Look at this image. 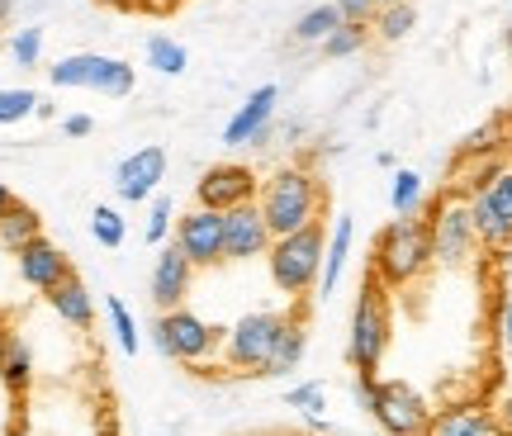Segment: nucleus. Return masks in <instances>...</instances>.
<instances>
[{
    "instance_id": "nucleus-1",
    "label": "nucleus",
    "mask_w": 512,
    "mask_h": 436,
    "mask_svg": "<svg viewBox=\"0 0 512 436\" xmlns=\"http://www.w3.org/2000/svg\"><path fill=\"white\" fill-rule=\"evenodd\" d=\"M323 181L304 171V166H285V171H275L271 181L261 185V214L271 223V237H290L299 228H309L323 218Z\"/></svg>"
},
{
    "instance_id": "nucleus-2",
    "label": "nucleus",
    "mask_w": 512,
    "mask_h": 436,
    "mask_svg": "<svg viewBox=\"0 0 512 436\" xmlns=\"http://www.w3.org/2000/svg\"><path fill=\"white\" fill-rule=\"evenodd\" d=\"M389 332H394V313H389V285L375 271H366L361 299L351 309V332H347V361L356 375H380V361L389 351Z\"/></svg>"
},
{
    "instance_id": "nucleus-3",
    "label": "nucleus",
    "mask_w": 512,
    "mask_h": 436,
    "mask_svg": "<svg viewBox=\"0 0 512 436\" xmlns=\"http://www.w3.org/2000/svg\"><path fill=\"white\" fill-rule=\"evenodd\" d=\"M432 223L427 218H394L389 228H380L375 237V252H370V271L380 275L389 290H399L408 280H418L432 266Z\"/></svg>"
},
{
    "instance_id": "nucleus-4",
    "label": "nucleus",
    "mask_w": 512,
    "mask_h": 436,
    "mask_svg": "<svg viewBox=\"0 0 512 436\" xmlns=\"http://www.w3.org/2000/svg\"><path fill=\"white\" fill-rule=\"evenodd\" d=\"M323 256H328V242H323V218L299 228L290 237H275L266 261H271V280L285 294H309L323 275Z\"/></svg>"
},
{
    "instance_id": "nucleus-5",
    "label": "nucleus",
    "mask_w": 512,
    "mask_h": 436,
    "mask_svg": "<svg viewBox=\"0 0 512 436\" xmlns=\"http://www.w3.org/2000/svg\"><path fill=\"white\" fill-rule=\"evenodd\" d=\"M366 408L389 436H427L432 427V408L408 380H375Z\"/></svg>"
},
{
    "instance_id": "nucleus-6",
    "label": "nucleus",
    "mask_w": 512,
    "mask_h": 436,
    "mask_svg": "<svg viewBox=\"0 0 512 436\" xmlns=\"http://www.w3.org/2000/svg\"><path fill=\"white\" fill-rule=\"evenodd\" d=\"M223 337H228V327H209L190 309H171L152 323V342H157V351L171 356V361H190V365L204 361Z\"/></svg>"
},
{
    "instance_id": "nucleus-7",
    "label": "nucleus",
    "mask_w": 512,
    "mask_h": 436,
    "mask_svg": "<svg viewBox=\"0 0 512 436\" xmlns=\"http://www.w3.org/2000/svg\"><path fill=\"white\" fill-rule=\"evenodd\" d=\"M290 323L294 313H247L238 327H228V361L247 375H261Z\"/></svg>"
},
{
    "instance_id": "nucleus-8",
    "label": "nucleus",
    "mask_w": 512,
    "mask_h": 436,
    "mask_svg": "<svg viewBox=\"0 0 512 436\" xmlns=\"http://www.w3.org/2000/svg\"><path fill=\"white\" fill-rule=\"evenodd\" d=\"M432 256L441 266H465L470 252L479 247L475 237V218H470V200H456V190H446L437 204H432Z\"/></svg>"
},
{
    "instance_id": "nucleus-9",
    "label": "nucleus",
    "mask_w": 512,
    "mask_h": 436,
    "mask_svg": "<svg viewBox=\"0 0 512 436\" xmlns=\"http://www.w3.org/2000/svg\"><path fill=\"white\" fill-rule=\"evenodd\" d=\"M48 76H53V86H81V91H100V95H110V100H124L133 91V67L105 53L62 57Z\"/></svg>"
},
{
    "instance_id": "nucleus-10",
    "label": "nucleus",
    "mask_w": 512,
    "mask_h": 436,
    "mask_svg": "<svg viewBox=\"0 0 512 436\" xmlns=\"http://www.w3.org/2000/svg\"><path fill=\"white\" fill-rule=\"evenodd\" d=\"M195 195H200V209L228 214V209L256 200V171L252 166H242V162H219V166H209V171L200 176Z\"/></svg>"
},
{
    "instance_id": "nucleus-11",
    "label": "nucleus",
    "mask_w": 512,
    "mask_h": 436,
    "mask_svg": "<svg viewBox=\"0 0 512 436\" xmlns=\"http://www.w3.org/2000/svg\"><path fill=\"white\" fill-rule=\"evenodd\" d=\"M271 223L261 214V204H238L223 214V256L228 261H256V256L271 252Z\"/></svg>"
},
{
    "instance_id": "nucleus-12",
    "label": "nucleus",
    "mask_w": 512,
    "mask_h": 436,
    "mask_svg": "<svg viewBox=\"0 0 512 436\" xmlns=\"http://www.w3.org/2000/svg\"><path fill=\"white\" fill-rule=\"evenodd\" d=\"M176 247L190 256V266H219V261H228L223 256V214H214V209L185 214L181 233H176Z\"/></svg>"
},
{
    "instance_id": "nucleus-13",
    "label": "nucleus",
    "mask_w": 512,
    "mask_h": 436,
    "mask_svg": "<svg viewBox=\"0 0 512 436\" xmlns=\"http://www.w3.org/2000/svg\"><path fill=\"white\" fill-rule=\"evenodd\" d=\"M190 275H195V266H190V256L171 242V247H162V256H157V266H152V304L162 313L181 309V299L190 294Z\"/></svg>"
},
{
    "instance_id": "nucleus-14",
    "label": "nucleus",
    "mask_w": 512,
    "mask_h": 436,
    "mask_svg": "<svg viewBox=\"0 0 512 436\" xmlns=\"http://www.w3.org/2000/svg\"><path fill=\"white\" fill-rule=\"evenodd\" d=\"M166 176V152L162 147H143V152H133V157H124L119 162V171H114V185H119V195H124L128 204H143L152 190H157V181Z\"/></svg>"
},
{
    "instance_id": "nucleus-15",
    "label": "nucleus",
    "mask_w": 512,
    "mask_h": 436,
    "mask_svg": "<svg viewBox=\"0 0 512 436\" xmlns=\"http://www.w3.org/2000/svg\"><path fill=\"white\" fill-rule=\"evenodd\" d=\"M427 436H508V427L484 403H451V408L432 413Z\"/></svg>"
},
{
    "instance_id": "nucleus-16",
    "label": "nucleus",
    "mask_w": 512,
    "mask_h": 436,
    "mask_svg": "<svg viewBox=\"0 0 512 436\" xmlns=\"http://www.w3.org/2000/svg\"><path fill=\"white\" fill-rule=\"evenodd\" d=\"M275 100H280L275 86H261V91L247 95V105L233 114V124L223 128V143H233V147L261 143V138H266V124H271V114H275Z\"/></svg>"
},
{
    "instance_id": "nucleus-17",
    "label": "nucleus",
    "mask_w": 512,
    "mask_h": 436,
    "mask_svg": "<svg viewBox=\"0 0 512 436\" xmlns=\"http://www.w3.org/2000/svg\"><path fill=\"white\" fill-rule=\"evenodd\" d=\"M19 275H24V280H29L34 290L48 294L53 285H62V280L72 275V261L57 252L48 237H34V242H29V247L19 252Z\"/></svg>"
},
{
    "instance_id": "nucleus-18",
    "label": "nucleus",
    "mask_w": 512,
    "mask_h": 436,
    "mask_svg": "<svg viewBox=\"0 0 512 436\" xmlns=\"http://www.w3.org/2000/svg\"><path fill=\"white\" fill-rule=\"evenodd\" d=\"M48 304L57 309V318H67V323L81 327V332L95 323V299H91V290L76 280V271L67 275L62 285H53V290H48Z\"/></svg>"
},
{
    "instance_id": "nucleus-19",
    "label": "nucleus",
    "mask_w": 512,
    "mask_h": 436,
    "mask_svg": "<svg viewBox=\"0 0 512 436\" xmlns=\"http://www.w3.org/2000/svg\"><path fill=\"white\" fill-rule=\"evenodd\" d=\"M0 380L10 394H24L29 380H34V356H29V342L15 337V332H0Z\"/></svg>"
},
{
    "instance_id": "nucleus-20",
    "label": "nucleus",
    "mask_w": 512,
    "mask_h": 436,
    "mask_svg": "<svg viewBox=\"0 0 512 436\" xmlns=\"http://www.w3.org/2000/svg\"><path fill=\"white\" fill-rule=\"evenodd\" d=\"M34 237H43V218H38L24 200H15L5 214H0V247L19 256L29 242H34Z\"/></svg>"
},
{
    "instance_id": "nucleus-21",
    "label": "nucleus",
    "mask_w": 512,
    "mask_h": 436,
    "mask_svg": "<svg viewBox=\"0 0 512 436\" xmlns=\"http://www.w3.org/2000/svg\"><path fill=\"white\" fill-rule=\"evenodd\" d=\"M304 342H309V332H304V318H294L290 327H285V337H280V346H275V356L266 361V380H280V375H290L294 365L304 361Z\"/></svg>"
},
{
    "instance_id": "nucleus-22",
    "label": "nucleus",
    "mask_w": 512,
    "mask_h": 436,
    "mask_svg": "<svg viewBox=\"0 0 512 436\" xmlns=\"http://www.w3.org/2000/svg\"><path fill=\"white\" fill-rule=\"evenodd\" d=\"M347 252H351V214H342L337 218V228H332L328 256H323V275H318V290L323 294L337 290V275H342V266H347Z\"/></svg>"
},
{
    "instance_id": "nucleus-23",
    "label": "nucleus",
    "mask_w": 512,
    "mask_h": 436,
    "mask_svg": "<svg viewBox=\"0 0 512 436\" xmlns=\"http://www.w3.org/2000/svg\"><path fill=\"white\" fill-rule=\"evenodd\" d=\"M342 24V10H337V0L332 5H313L309 15L294 19V43H323Z\"/></svg>"
},
{
    "instance_id": "nucleus-24",
    "label": "nucleus",
    "mask_w": 512,
    "mask_h": 436,
    "mask_svg": "<svg viewBox=\"0 0 512 436\" xmlns=\"http://www.w3.org/2000/svg\"><path fill=\"white\" fill-rule=\"evenodd\" d=\"M413 19H418V10H413L408 0H394V5H380V10H375L370 29H375V38H384V43H399V38L413 29Z\"/></svg>"
},
{
    "instance_id": "nucleus-25",
    "label": "nucleus",
    "mask_w": 512,
    "mask_h": 436,
    "mask_svg": "<svg viewBox=\"0 0 512 436\" xmlns=\"http://www.w3.org/2000/svg\"><path fill=\"white\" fill-rule=\"evenodd\" d=\"M147 67H157L162 76H181L185 72V48L176 43V38L152 34L147 38Z\"/></svg>"
},
{
    "instance_id": "nucleus-26",
    "label": "nucleus",
    "mask_w": 512,
    "mask_h": 436,
    "mask_svg": "<svg viewBox=\"0 0 512 436\" xmlns=\"http://www.w3.org/2000/svg\"><path fill=\"white\" fill-rule=\"evenodd\" d=\"M366 43H370V24H347V19H342V24L323 38V53L328 57H351V53H361Z\"/></svg>"
},
{
    "instance_id": "nucleus-27",
    "label": "nucleus",
    "mask_w": 512,
    "mask_h": 436,
    "mask_svg": "<svg viewBox=\"0 0 512 436\" xmlns=\"http://www.w3.org/2000/svg\"><path fill=\"white\" fill-rule=\"evenodd\" d=\"M389 204H394V214H399V218H408L413 209H418V204H422V176H418V171H399V176H394Z\"/></svg>"
},
{
    "instance_id": "nucleus-28",
    "label": "nucleus",
    "mask_w": 512,
    "mask_h": 436,
    "mask_svg": "<svg viewBox=\"0 0 512 436\" xmlns=\"http://www.w3.org/2000/svg\"><path fill=\"white\" fill-rule=\"evenodd\" d=\"M484 195H489V204H494V214H498V223L512 233V166H503L494 181L484 185Z\"/></svg>"
},
{
    "instance_id": "nucleus-29",
    "label": "nucleus",
    "mask_w": 512,
    "mask_h": 436,
    "mask_svg": "<svg viewBox=\"0 0 512 436\" xmlns=\"http://www.w3.org/2000/svg\"><path fill=\"white\" fill-rule=\"evenodd\" d=\"M91 233H95V242H105V247H119V242H124V218H119V209L100 204V209L91 214Z\"/></svg>"
},
{
    "instance_id": "nucleus-30",
    "label": "nucleus",
    "mask_w": 512,
    "mask_h": 436,
    "mask_svg": "<svg viewBox=\"0 0 512 436\" xmlns=\"http://www.w3.org/2000/svg\"><path fill=\"white\" fill-rule=\"evenodd\" d=\"M34 109H38L34 91H0V124H19V119H29Z\"/></svg>"
},
{
    "instance_id": "nucleus-31",
    "label": "nucleus",
    "mask_w": 512,
    "mask_h": 436,
    "mask_svg": "<svg viewBox=\"0 0 512 436\" xmlns=\"http://www.w3.org/2000/svg\"><path fill=\"white\" fill-rule=\"evenodd\" d=\"M105 309H110V323H114V332H119V346L133 356V351H138V327H133V313L124 309V299H105Z\"/></svg>"
},
{
    "instance_id": "nucleus-32",
    "label": "nucleus",
    "mask_w": 512,
    "mask_h": 436,
    "mask_svg": "<svg viewBox=\"0 0 512 436\" xmlns=\"http://www.w3.org/2000/svg\"><path fill=\"white\" fill-rule=\"evenodd\" d=\"M19 67H38V53H43V29H19L15 43H10Z\"/></svg>"
},
{
    "instance_id": "nucleus-33",
    "label": "nucleus",
    "mask_w": 512,
    "mask_h": 436,
    "mask_svg": "<svg viewBox=\"0 0 512 436\" xmlns=\"http://www.w3.org/2000/svg\"><path fill=\"white\" fill-rule=\"evenodd\" d=\"M285 403L299 408V413H309V418H318L323 413V384H294L290 394H285Z\"/></svg>"
},
{
    "instance_id": "nucleus-34",
    "label": "nucleus",
    "mask_w": 512,
    "mask_h": 436,
    "mask_svg": "<svg viewBox=\"0 0 512 436\" xmlns=\"http://www.w3.org/2000/svg\"><path fill=\"white\" fill-rule=\"evenodd\" d=\"M337 10H342L347 24H370L375 10H380V0H337Z\"/></svg>"
},
{
    "instance_id": "nucleus-35",
    "label": "nucleus",
    "mask_w": 512,
    "mask_h": 436,
    "mask_svg": "<svg viewBox=\"0 0 512 436\" xmlns=\"http://www.w3.org/2000/svg\"><path fill=\"white\" fill-rule=\"evenodd\" d=\"M171 233V200H157L152 204V223H147V242H162Z\"/></svg>"
},
{
    "instance_id": "nucleus-36",
    "label": "nucleus",
    "mask_w": 512,
    "mask_h": 436,
    "mask_svg": "<svg viewBox=\"0 0 512 436\" xmlns=\"http://www.w3.org/2000/svg\"><path fill=\"white\" fill-rule=\"evenodd\" d=\"M181 0H138V10H147V15H171Z\"/></svg>"
},
{
    "instance_id": "nucleus-37",
    "label": "nucleus",
    "mask_w": 512,
    "mask_h": 436,
    "mask_svg": "<svg viewBox=\"0 0 512 436\" xmlns=\"http://www.w3.org/2000/svg\"><path fill=\"white\" fill-rule=\"evenodd\" d=\"M91 119H86V114H72V119H67V138H86V133H91Z\"/></svg>"
},
{
    "instance_id": "nucleus-38",
    "label": "nucleus",
    "mask_w": 512,
    "mask_h": 436,
    "mask_svg": "<svg viewBox=\"0 0 512 436\" xmlns=\"http://www.w3.org/2000/svg\"><path fill=\"white\" fill-rule=\"evenodd\" d=\"M503 346H512V299L503 304Z\"/></svg>"
},
{
    "instance_id": "nucleus-39",
    "label": "nucleus",
    "mask_w": 512,
    "mask_h": 436,
    "mask_svg": "<svg viewBox=\"0 0 512 436\" xmlns=\"http://www.w3.org/2000/svg\"><path fill=\"white\" fill-rule=\"evenodd\" d=\"M100 5H110V10H138V0H100Z\"/></svg>"
},
{
    "instance_id": "nucleus-40",
    "label": "nucleus",
    "mask_w": 512,
    "mask_h": 436,
    "mask_svg": "<svg viewBox=\"0 0 512 436\" xmlns=\"http://www.w3.org/2000/svg\"><path fill=\"white\" fill-rule=\"evenodd\" d=\"M10 204H15V195H10V185L0 181V214H5V209H10Z\"/></svg>"
},
{
    "instance_id": "nucleus-41",
    "label": "nucleus",
    "mask_w": 512,
    "mask_h": 436,
    "mask_svg": "<svg viewBox=\"0 0 512 436\" xmlns=\"http://www.w3.org/2000/svg\"><path fill=\"white\" fill-rule=\"evenodd\" d=\"M498 418H503V427H508V436H512V394H508V403H503V413H498Z\"/></svg>"
},
{
    "instance_id": "nucleus-42",
    "label": "nucleus",
    "mask_w": 512,
    "mask_h": 436,
    "mask_svg": "<svg viewBox=\"0 0 512 436\" xmlns=\"http://www.w3.org/2000/svg\"><path fill=\"white\" fill-rule=\"evenodd\" d=\"M10 10H15V0H0V24L10 19Z\"/></svg>"
},
{
    "instance_id": "nucleus-43",
    "label": "nucleus",
    "mask_w": 512,
    "mask_h": 436,
    "mask_svg": "<svg viewBox=\"0 0 512 436\" xmlns=\"http://www.w3.org/2000/svg\"><path fill=\"white\" fill-rule=\"evenodd\" d=\"M508 48H512V29H508Z\"/></svg>"
},
{
    "instance_id": "nucleus-44",
    "label": "nucleus",
    "mask_w": 512,
    "mask_h": 436,
    "mask_svg": "<svg viewBox=\"0 0 512 436\" xmlns=\"http://www.w3.org/2000/svg\"><path fill=\"white\" fill-rule=\"evenodd\" d=\"M380 5H394V0H380Z\"/></svg>"
},
{
    "instance_id": "nucleus-45",
    "label": "nucleus",
    "mask_w": 512,
    "mask_h": 436,
    "mask_svg": "<svg viewBox=\"0 0 512 436\" xmlns=\"http://www.w3.org/2000/svg\"><path fill=\"white\" fill-rule=\"evenodd\" d=\"M15 436H29V432H15Z\"/></svg>"
}]
</instances>
